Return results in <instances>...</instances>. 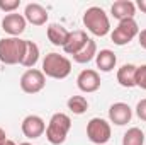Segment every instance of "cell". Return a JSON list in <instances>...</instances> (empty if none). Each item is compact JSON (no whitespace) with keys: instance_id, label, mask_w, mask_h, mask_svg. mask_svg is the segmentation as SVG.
<instances>
[{"instance_id":"4fadbf2b","label":"cell","mask_w":146,"mask_h":145,"mask_svg":"<svg viewBox=\"0 0 146 145\" xmlns=\"http://www.w3.org/2000/svg\"><path fill=\"white\" fill-rule=\"evenodd\" d=\"M110 14H112L117 21L134 19V15H136V3L131 2V0H117V2L112 3Z\"/></svg>"},{"instance_id":"603a6c76","label":"cell","mask_w":146,"mask_h":145,"mask_svg":"<svg viewBox=\"0 0 146 145\" xmlns=\"http://www.w3.org/2000/svg\"><path fill=\"white\" fill-rule=\"evenodd\" d=\"M136 87L146 91V65H139L136 70Z\"/></svg>"},{"instance_id":"7402d4cb","label":"cell","mask_w":146,"mask_h":145,"mask_svg":"<svg viewBox=\"0 0 146 145\" xmlns=\"http://www.w3.org/2000/svg\"><path fill=\"white\" fill-rule=\"evenodd\" d=\"M21 0H0V10L5 14H12L19 9Z\"/></svg>"},{"instance_id":"44dd1931","label":"cell","mask_w":146,"mask_h":145,"mask_svg":"<svg viewBox=\"0 0 146 145\" xmlns=\"http://www.w3.org/2000/svg\"><path fill=\"white\" fill-rule=\"evenodd\" d=\"M66 106L68 109L72 111L73 114H83L87 109H88V101H87V97H83V96H72L70 99H68V103H66Z\"/></svg>"},{"instance_id":"30bf717a","label":"cell","mask_w":146,"mask_h":145,"mask_svg":"<svg viewBox=\"0 0 146 145\" xmlns=\"http://www.w3.org/2000/svg\"><path fill=\"white\" fill-rule=\"evenodd\" d=\"M26 17L24 14H17V12H12V14H5V17L2 19V29L12 38H19L24 31H26Z\"/></svg>"},{"instance_id":"3957f363","label":"cell","mask_w":146,"mask_h":145,"mask_svg":"<svg viewBox=\"0 0 146 145\" xmlns=\"http://www.w3.org/2000/svg\"><path fill=\"white\" fill-rule=\"evenodd\" d=\"M41 72L49 79H56V80H63L66 79L72 72V62L60 53H48L42 60V68Z\"/></svg>"},{"instance_id":"4316f807","label":"cell","mask_w":146,"mask_h":145,"mask_svg":"<svg viewBox=\"0 0 146 145\" xmlns=\"http://www.w3.org/2000/svg\"><path fill=\"white\" fill-rule=\"evenodd\" d=\"M9 138H7V133H5V130L3 128H0V145H5Z\"/></svg>"},{"instance_id":"7a4b0ae2","label":"cell","mask_w":146,"mask_h":145,"mask_svg":"<svg viewBox=\"0 0 146 145\" xmlns=\"http://www.w3.org/2000/svg\"><path fill=\"white\" fill-rule=\"evenodd\" d=\"M83 26L87 28L88 33H92L94 36H107L110 33V21L109 15L106 14V10L102 7H88L83 14Z\"/></svg>"},{"instance_id":"d6986e66","label":"cell","mask_w":146,"mask_h":145,"mask_svg":"<svg viewBox=\"0 0 146 145\" xmlns=\"http://www.w3.org/2000/svg\"><path fill=\"white\" fill-rule=\"evenodd\" d=\"M95 56H97V43L90 38V39L87 41V44H85L76 55H73V62H76V63H88V62H92Z\"/></svg>"},{"instance_id":"5b68a950","label":"cell","mask_w":146,"mask_h":145,"mask_svg":"<svg viewBox=\"0 0 146 145\" xmlns=\"http://www.w3.org/2000/svg\"><path fill=\"white\" fill-rule=\"evenodd\" d=\"M112 128L110 123L104 118H92L87 123V137L92 144L95 145H104L110 140Z\"/></svg>"},{"instance_id":"ac0fdd59","label":"cell","mask_w":146,"mask_h":145,"mask_svg":"<svg viewBox=\"0 0 146 145\" xmlns=\"http://www.w3.org/2000/svg\"><path fill=\"white\" fill-rule=\"evenodd\" d=\"M39 55H41L39 53V46H37L34 41L26 39V51H24V58H22L21 65L26 67L27 70L29 68H34V65L39 62Z\"/></svg>"},{"instance_id":"52a82bcc","label":"cell","mask_w":146,"mask_h":145,"mask_svg":"<svg viewBox=\"0 0 146 145\" xmlns=\"http://www.w3.org/2000/svg\"><path fill=\"white\" fill-rule=\"evenodd\" d=\"M19 84H21V89L26 94H37L46 85V75L37 68H29L21 75Z\"/></svg>"},{"instance_id":"ba28073f","label":"cell","mask_w":146,"mask_h":145,"mask_svg":"<svg viewBox=\"0 0 146 145\" xmlns=\"http://www.w3.org/2000/svg\"><path fill=\"white\" fill-rule=\"evenodd\" d=\"M21 130H22V133H24L26 138L36 140V138L42 137L46 133V123L37 114H27L22 119V123H21Z\"/></svg>"},{"instance_id":"8992f818","label":"cell","mask_w":146,"mask_h":145,"mask_svg":"<svg viewBox=\"0 0 146 145\" xmlns=\"http://www.w3.org/2000/svg\"><path fill=\"white\" fill-rule=\"evenodd\" d=\"M138 34H139L138 22L134 19H124V21H119L117 28H114V31L110 33V39L114 44L124 46V44H129Z\"/></svg>"},{"instance_id":"d4e9b609","label":"cell","mask_w":146,"mask_h":145,"mask_svg":"<svg viewBox=\"0 0 146 145\" xmlns=\"http://www.w3.org/2000/svg\"><path fill=\"white\" fill-rule=\"evenodd\" d=\"M138 41H139V46L146 50V29L139 31V34H138Z\"/></svg>"},{"instance_id":"8fae6325","label":"cell","mask_w":146,"mask_h":145,"mask_svg":"<svg viewBox=\"0 0 146 145\" xmlns=\"http://www.w3.org/2000/svg\"><path fill=\"white\" fill-rule=\"evenodd\" d=\"M131 118H133V109L126 103H114L109 108V121L117 126L127 125L131 121Z\"/></svg>"},{"instance_id":"9c48e42d","label":"cell","mask_w":146,"mask_h":145,"mask_svg":"<svg viewBox=\"0 0 146 145\" xmlns=\"http://www.w3.org/2000/svg\"><path fill=\"white\" fill-rule=\"evenodd\" d=\"M76 87L85 94L97 92L100 89V75H99V72L92 70V68L82 70L76 77Z\"/></svg>"},{"instance_id":"2e32d148","label":"cell","mask_w":146,"mask_h":145,"mask_svg":"<svg viewBox=\"0 0 146 145\" xmlns=\"http://www.w3.org/2000/svg\"><path fill=\"white\" fill-rule=\"evenodd\" d=\"M136 70H138V67L133 65V63L122 65L117 70V82H119V85H122L126 89L136 87Z\"/></svg>"},{"instance_id":"277c9868","label":"cell","mask_w":146,"mask_h":145,"mask_svg":"<svg viewBox=\"0 0 146 145\" xmlns=\"http://www.w3.org/2000/svg\"><path fill=\"white\" fill-rule=\"evenodd\" d=\"M26 51V39L2 38L0 39V62L3 65H21Z\"/></svg>"},{"instance_id":"9a60e30c","label":"cell","mask_w":146,"mask_h":145,"mask_svg":"<svg viewBox=\"0 0 146 145\" xmlns=\"http://www.w3.org/2000/svg\"><path fill=\"white\" fill-rule=\"evenodd\" d=\"M46 34H48V39L51 41V44H54V46H65L66 44V41H68V38H70V31L65 28V26H61V24H49L48 26V29H46Z\"/></svg>"},{"instance_id":"83f0119b","label":"cell","mask_w":146,"mask_h":145,"mask_svg":"<svg viewBox=\"0 0 146 145\" xmlns=\"http://www.w3.org/2000/svg\"><path fill=\"white\" fill-rule=\"evenodd\" d=\"M5 145H17V144H15V142H12V140H7V142H5Z\"/></svg>"},{"instance_id":"f1b7e54d","label":"cell","mask_w":146,"mask_h":145,"mask_svg":"<svg viewBox=\"0 0 146 145\" xmlns=\"http://www.w3.org/2000/svg\"><path fill=\"white\" fill-rule=\"evenodd\" d=\"M19 145H33V144H29V142H24V144H19Z\"/></svg>"},{"instance_id":"5bb4252c","label":"cell","mask_w":146,"mask_h":145,"mask_svg":"<svg viewBox=\"0 0 146 145\" xmlns=\"http://www.w3.org/2000/svg\"><path fill=\"white\" fill-rule=\"evenodd\" d=\"M90 38L87 36V33L85 31H82V29H76V31H70V38H68V41H66V44L63 46V51L66 53V55H76L85 44H87V41H88Z\"/></svg>"},{"instance_id":"e0dca14e","label":"cell","mask_w":146,"mask_h":145,"mask_svg":"<svg viewBox=\"0 0 146 145\" xmlns=\"http://www.w3.org/2000/svg\"><path fill=\"white\" fill-rule=\"evenodd\" d=\"M95 63H97V68L100 72H112L115 68L117 56L112 50H100V51H97Z\"/></svg>"},{"instance_id":"7c38bea8","label":"cell","mask_w":146,"mask_h":145,"mask_svg":"<svg viewBox=\"0 0 146 145\" xmlns=\"http://www.w3.org/2000/svg\"><path fill=\"white\" fill-rule=\"evenodd\" d=\"M24 17L29 24L33 26H44L48 22V10L41 5V3H27L24 9Z\"/></svg>"},{"instance_id":"6da1fadb","label":"cell","mask_w":146,"mask_h":145,"mask_svg":"<svg viewBox=\"0 0 146 145\" xmlns=\"http://www.w3.org/2000/svg\"><path fill=\"white\" fill-rule=\"evenodd\" d=\"M70 130H72V118L65 113H54L46 126V140L51 145L65 144Z\"/></svg>"},{"instance_id":"ffe728a7","label":"cell","mask_w":146,"mask_h":145,"mask_svg":"<svg viewBox=\"0 0 146 145\" xmlns=\"http://www.w3.org/2000/svg\"><path fill=\"white\" fill-rule=\"evenodd\" d=\"M143 144H145V133L138 126L129 128L122 137V145H143Z\"/></svg>"},{"instance_id":"cb8c5ba5","label":"cell","mask_w":146,"mask_h":145,"mask_svg":"<svg viewBox=\"0 0 146 145\" xmlns=\"http://www.w3.org/2000/svg\"><path fill=\"white\" fill-rule=\"evenodd\" d=\"M136 114L141 121H146V97L136 104Z\"/></svg>"},{"instance_id":"484cf974","label":"cell","mask_w":146,"mask_h":145,"mask_svg":"<svg viewBox=\"0 0 146 145\" xmlns=\"http://www.w3.org/2000/svg\"><path fill=\"white\" fill-rule=\"evenodd\" d=\"M136 7H138L141 12L146 14V0H138V2H136Z\"/></svg>"}]
</instances>
